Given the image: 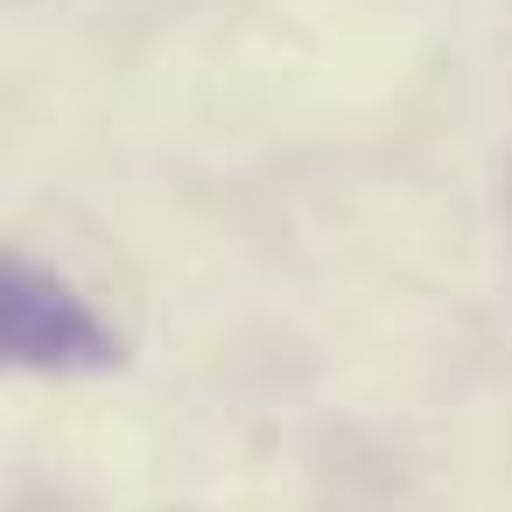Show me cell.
<instances>
[{"label":"cell","instance_id":"6da1fadb","mask_svg":"<svg viewBox=\"0 0 512 512\" xmlns=\"http://www.w3.org/2000/svg\"><path fill=\"white\" fill-rule=\"evenodd\" d=\"M0 330H8V358L22 372H113L127 365V344L78 302L57 274L15 260L0 281Z\"/></svg>","mask_w":512,"mask_h":512}]
</instances>
